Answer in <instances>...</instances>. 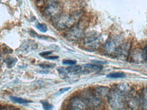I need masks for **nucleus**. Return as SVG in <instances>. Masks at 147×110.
Instances as JSON below:
<instances>
[{
    "label": "nucleus",
    "mask_w": 147,
    "mask_h": 110,
    "mask_svg": "<svg viewBox=\"0 0 147 110\" xmlns=\"http://www.w3.org/2000/svg\"><path fill=\"white\" fill-rule=\"evenodd\" d=\"M68 110H81L86 109V106L82 102L80 98L75 97L70 99L69 101Z\"/></svg>",
    "instance_id": "nucleus-7"
},
{
    "label": "nucleus",
    "mask_w": 147,
    "mask_h": 110,
    "mask_svg": "<svg viewBox=\"0 0 147 110\" xmlns=\"http://www.w3.org/2000/svg\"><path fill=\"white\" fill-rule=\"evenodd\" d=\"M49 71H47V70H44V71H41L40 72L42 74H47L49 72Z\"/></svg>",
    "instance_id": "nucleus-31"
},
{
    "label": "nucleus",
    "mask_w": 147,
    "mask_h": 110,
    "mask_svg": "<svg viewBox=\"0 0 147 110\" xmlns=\"http://www.w3.org/2000/svg\"><path fill=\"white\" fill-rule=\"evenodd\" d=\"M71 29L67 31L65 34L67 39L72 41H76L82 38L84 36L83 30L80 27L71 28Z\"/></svg>",
    "instance_id": "nucleus-6"
},
{
    "label": "nucleus",
    "mask_w": 147,
    "mask_h": 110,
    "mask_svg": "<svg viewBox=\"0 0 147 110\" xmlns=\"http://www.w3.org/2000/svg\"><path fill=\"white\" fill-rule=\"evenodd\" d=\"M40 103L43 106V108L46 110H52L54 108V106L51 104H50L47 101H41Z\"/></svg>",
    "instance_id": "nucleus-20"
},
{
    "label": "nucleus",
    "mask_w": 147,
    "mask_h": 110,
    "mask_svg": "<svg viewBox=\"0 0 147 110\" xmlns=\"http://www.w3.org/2000/svg\"><path fill=\"white\" fill-rule=\"evenodd\" d=\"M107 97L109 104L112 109L115 110L124 109L125 104L122 96L115 91H113L112 93L110 92Z\"/></svg>",
    "instance_id": "nucleus-5"
},
{
    "label": "nucleus",
    "mask_w": 147,
    "mask_h": 110,
    "mask_svg": "<svg viewBox=\"0 0 147 110\" xmlns=\"http://www.w3.org/2000/svg\"><path fill=\"white\" fill-rule=\"evenodd\" d=\"M71 87H67V88H63V89H60L59 90L57 91L55 94L54 95L56 97H58L61 95L63 94V93H66L67 91H68L69 90L71 89Z\"/></svg>",
    "instance_id": "nucleus-25"
},
{
    "label": "nucleus",
    "mask_w": 147,
    "mask_h": 110,
    "mask_svg": "<svg viewBox=\"0 0 147 110\" xmlns=\"http://www.w3.org/2000/svg\"><path fill=\"white\" fill-rule=\"evenodd\" d=\"M82 15L81 12L75 13L72 14H62L53 19L54 27L58 30L70 29L74 26Z\"/></svg>",
    "instance_id": "nucleus-1"
},
{
    "label": "nucleus",
    "mask_w": 147,
    "mask_h": 110,
    "mask_svg": "<svg viewBox=\"0 0 147 110\" xmlns=\"http://www.w3.org/2000/svg\"><path fill=\"white\" fill-rule=\"evenodd\" d=\"M143 108L147 110V87L144 89L143 91L142 98Z\"/></svg>",
    "instance_id": "nucleus-22"
},
{
    "label": "nucleus",
    "mask_w": 147,
    "mask_h": 110,
    "mask_svg": "<svg viewBox=\"0 0 147 110\" xmlns=\"http://www.w3.org/2000/svg\"><path fill=\"white\" fill-rule=\"evenodd\" d=\"M94 91L98 96L102 98L108 97L110 92L109 89L106 87H96L94 90Z\"/></svg>",
    "instance_id": "nucleus-10"
},
{
    "label": "nucleus",
    "mask_w": 147,
    "mask_h": 110,
    "mask_svg": "<svg viewBox=\"0 0 147 110\" xmlns=\"http://www.w3.org/2000/svg\"><path fill=\"white\" fill-rule=\"evenodd\" d=\"M52 53V52L51 51H45L43 52H41L39 53V55L40 56H42V57H47L49 55H51Z\"/></svg>",
    "instance_id": "nucleus-28"
},
{
    "label": "nucleus",
    "mask_w": 147,
    "mask_h": 110,
    "mask_svg": "<svg viewBox=\"0 0 147 110\" xmlns=\"http://www.w3.org/2000/svg\"><path fill=\"white\" fill-rule=\"evenodd\" d=\"M45 8L44 11L45 16L53 19L62 13L63 7L57 0H46Z\"/></svg>",
    "instance_id": "nucleus-4"
},
{
    "label": "nucleus",
    "mask_w": 147,
    "mask_h": 110,
    "mask_svg": "<svg viewBox=\"0 0 147 110\" xmlns=\"http://www.w3.org/2000/svg\"></svg>",
    "instance_id": "nucleus-33"
},
{
    "label": "nucleus",
    "mask_w": 147,
    "mask_h": 110,
    "mask_svg": "<svg viewBox=\"0 0 147 110\" xmlns=\"http://www.w3.org/2000/svg\"><path fill=\"white\" fill-rule=\"evenodd\" d=\"M2 110H18V108L13 106L10 105H5L3 108H2Z\"/></svg>",
    "instance_id": "nucleus-29"
},
{
    "label": "nucleus",
    "mask_w": 147,
    "mask_h": 110,
    "mask_svg": "<svg viewBox=\"0 0 147 110\" xmlns=\"http://www.w3.org/2000/svg\"><path fill=\"white\" fill-rule=\"evenodd\" d=\"M9 99L13 102L18 103L20 105H26L29 103H32L33 101H31L28 100L26 99L20 97H15V96H11L9 97Z\"/></svg>",
    "instance_id": "nucleus-13"
},
{
    "label": "nucleus",
    "mask_w": 147,
    "mask_h": 110,
    "mask_svg": "<svg viewBox=\"0 0 147 110\" xmlns=\"http://www.w3.org/2000/svg\"><path fill=\"white\" fill-rule=\"evenodd\" d=\"M17 61H18V59L16 57L11 56L6 57L4 60V62L7 64V68H9L13 67L15 66Z\"/></svg>",
    "instance_id": "nucleus-14"
},
{
    "label": "nucleus",
    "mask_w": 147,
    "mask_h": 110,
    "mask_svg": "<svg viewBox=\"0 0 147 110\" xmlns=\"http://www.w3.org/2000/svg\"><path fill=\"white\" fill-rule=\"evenodd\" d=\"M115 91L121 96H125L130 93L131 88L127 84L121 83L115 87Z\"/></svg>",
    "instance_id": "nucleus-8"
},
{
    "label": "nucleus",
    "mask_w": 147,
    "mask_h": 110,
    "mask_svg": "<svg viewBox=\"0 0 147 110\" xmlns=\"http://www.w3.org/2000/svg\"><path fill=\"white\" fill-rule=\"evenodd\" d=\"M129 105L131 108H137L138 105V99L136 97H133L129 101Z\"/></svg>",
    "instance_id": "nucleus-23"
},
{
    "label": "nucleus",
    "mask_w": 147,
    "mask_h": 110,
    "mask_svg": "<svg viewBox=\"0 0 147 110\" xmlns=\"http://www.w3.org/2000/svg\"><path fill=\"white\" fill-rule=\"evenodd\" d=\"M57 71L58 72L59 74L60 75V76L63 78L66 77L69 74L67 68H65L63 67H58L57 68Z\"/></svg>",
    "instance_id": "nucleus-17"
},
{
    "label": "nucleus",
    "mask_w": 147,
    "mask_h": 110,
    "mask_svg": "<svg viewBox=\"0 0 147 110\" xmlns=\"http://www.w3.org/2000/svg\"><path fill=\"white\" fill-rule=\"evenodd\" d=\"M39 66L40 67L44 69H48L55 67L56 66V64L53 62H44L39 64Z\"/></svg>",
    "instance_id": "nucleus-19"
},
{
    "label": "nucleus",
    "mask_w": 147,
    "mask_h": 110,
    "mask_svg": "<svg viewBox=\"0 0 147 110\" xmlns=\"http://www.w3.org/2000/svg\"><path fill=\"white\" fill-rule=\"evenodd\" d=\"M36 1H40V0H36Z\"/></svg>",
    "instance_id": "nucleus-32"
},
{
    "label": "nucleus",
    "mask_w": 147,
    "mask_h": 110,
    "mask_svg": "<svg viewBox=\"0 0 147 110\" xmlns=\"http://www.w3.org/2000/svg\"><path fill=\"white\" fill-rule=\"evenodd\" d=\"M30 34L31 36L34 38H36L42 40H46L48 42H55L57 41V40L55 39L54 38L50 37L49 36H46L42 35H39L36 33L34 30L30 31Z\"/></svg>",
    "instance_id": "nucleus-12"
},
{
    "label": "nucleus",
    "mask_w": 147,
    "mask_h": 110,
    "mask_svg": "<svg viewBox=\"0 0 147 110\" xmlns=\"http://www.w3.org/2000/svg\"><path fill=\"white\" fill-rule=\"evenodd\" d=\"M104 50L108 54H112L114 53L117 50V45L114 41L110 40L106 43L104 46Z\"/></svg>",
    "instance_id": "nucleus-11"
},
{
    "label": "nucleus",
    "mask_w": 147,
    "mask_h": 110,
    "mask_svg": "<svg viewBox=\"0 0 147 110\" xmlns=\"http://www.w3.org/2000/svg\"><path fill=\"white\" fill-rule=\"evenodd\" d=\"M35 27L37 29L42 33H46L47 31V28L46 25L45 24H41L39 23L38 22H36L35 24Z\"/></svg>",
    "instance_id": "nucleus-21"
},
{
    "label": "nucleus",
    "mask_w": 147,
    "mask_h": 110,
    "mask_svg": "<svg viewBox=\"0 0 147 110\" xmlns=\"http://www.w3.org/2000/svg\"><path fill=\"white\" fill-rule=\"evenodd\" d=\"M22 49L25 51L27 52L32 50H36V45H34V42H28V43H26L24 44V45L23 46ZM22 49V50H23Z\"/></svg>",
    "instance_id": "nucleus-16"
},
{
    "label": "nucleus",
    "mask_w": 147,
    "mask_h": 110,
    "mask_svg": "<svg viewBox=\"0 0 147 110\" xmlns=\"http://www.w3.org/2000/svg\"><path fill=\"white\" fill-rule=\"evenodd\" d=\"M102 41V38L98 33L90 32L84 36L82 40V47L88 51H95L101 45Z\"/></svg>",
    "instance_id": "nucleus-3"
},
{
    "label": "nucleus",
    "mask_w": 147,
    "mask_h": 110,
    "mask_svg": "<svg viewBox=\"0 0 147 110\" xmlns=\"http://www.w3.org/2000/svg\"><path fill=\"white\" fill-rule=\"evenodd\" d=\"M2 50L4 54H11L13 52V50L5 44H2Z\"/></svg>",
    "instance_id": "nucleus-24"
},
{
    "label": "nucleus",
    "mask_w": 147,
    "mask_h": 110,
    "mask_svg": "<svg viewBox=\"0 0 147 110\" xmlns=\"http://www.w3.org/2000/svg\"><path fill=\"white\" fill-rule=\"evenodd\" d=\"M77 63V61L75 60H63L62 62V64L63 65H75Z\"/></svg>",
    "instance_id": "nucleus-26"
},
{
    "label": "nucleus",
    "mask_w": 147,
    "mask_h": 110,
    "mask_svg": "<svg viewBox=\"0 0 147 110\" xmlns=\"http://www.w3.org/2000/svg\"><path fill=\"white\" fill-rule=\"evenodd\" d=\"M80 97L86 106L91 109H98L103 105L102 98L98 96L94 91H84L80 95Z\"/></svg>",
    "instance_id": "nucleus-2"
},
{
    "label": "nucleus",
    "mask_w": 147,
    "mask_h": 110,
    "mask_svg": "<svg viewBox=\"0 0 147 110\" xmlns=\"http://www.w3.org/2000/svg\"><path fill=\"white\" fill-rule=\"evenodd\" d=\"M125 74L122 72H115L110 73L107 76V78H112V79L123 78L125 77Z\"/></svg>",
    "instance_id": "nucleus-15"
},
{
    "label": "nucleus",
    "mask_w": 147,
    "mask_h": 110,
    "mask_svg": "<svg viewBox=\"0 0 147 110\" xmlns=\"http://www.w3.org/2000/svg\"><path fill=\"white\" fill-rule=\"evenodd\" d=\"M142 57L144 60L147 61V46L143 50L142 53Z\"/></svg>",
    "instance_id": "nucleus-27"
},
{
    "label": "nucleus",
    "mask_w": 147,
    "mask_h": 110,
    "mask_svg": "<svg viewBox=\"0 0 147 110\" xmlns=\"http://www.w3.org/2000/svg\"><path fill=\"white\" fill-rule=\"evenodd\" d=\"M69 73L76 74L81 71L82 68L80 66H71L67 68Z\"/></svg>",
    "instance_id": "nucleus-18"
},
{
    "label": "nucleus",
    "mask_w": 147,
    "mask_h": 110,
    "mask_svg": "<svg viewBox=\"0 0 147 110\" xmlns=\"http://www.w3.org/2000/svg\"><path fill=\"white\" fill-rule=\"evenodd\" d=\"M84 72L88 74L90 73L98 72L103 69L102 66L92 64H86L83 66Z\"/></svg>",
    "instance_id": "nucleus-9"
},
{
    "label": "nucleus",
    "mask_w": 147,
    "mask_h": 110,
    "mask_svg": "<svg viewBox=\"0 0 147 110\" xmlns=\"http://www.w3.org/2000/svg\"><path fill=\"white\" fill-rule=\"evenodd\" d=\"M59 56H48L47 57H45V59L48 60H58L59 58Z\"/></svg>",
    "instance_id": "nucleus-30"
}]
</instances>
